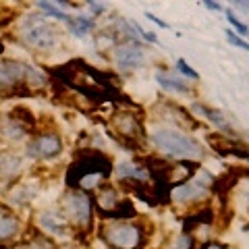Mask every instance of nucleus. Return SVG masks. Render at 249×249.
<instances>
[{
  "instance_id": "nucleus-29",
  "label": "nucleus",
  "mask_w": 249,
  "mask_h": 249,
  "mask_svg": "<svg viewBox=\"0 0 249 249\" xmlns=\"http://www.w3.org/2000/svg\"><path fill=\"white\" fill-rule=\"evenodd\" d=\"M89 9L93 11V15H102V13L108 9V6H106V4H89Z\"/></svg>"
},
{
  "instance_id": "nucleus-1",
  "label": "nucleus",
  "mask_w": 249,
  "mask_h": 249,
  "mask_svg": "<svg viewBox=\"0 0 249 249\" xmlns=\"http://www.w3.org/2000/svg\"><path fill=\"white\" fill-rule=\"evenodd\" d=\"M112 173V160L106 154L93 150V152H83L77 156V160L69 166L67 183L73 187V191H85L93 189L98 183Z\"/></svg>"
},
{
  "instance_id": "nucleus-26",
  "label": "nucleus",
  "mask_w": 249,
  "mask_h": 249,
  "mask_svg": "<svg viewBox=\"0 0 249 249\" xmlns=\"http://www.w3.org/2000/svg\"><path fill=\"white\" fill-rule=\"evenodd\" d=\"M177 67H178V71H181V73L187 77V79H193V81H196V79H199L197 71H193V69L189 67V62H187V60L178 58V60H177Z\"/></svg>"
},
{
  "instance_id": "nucleus-3",
  "label": "nucleus",
  "mask_w": 249,
  "mask_h": 249,
  "mask_svg": "<svg viewBox=\"0 0 249 249\" xmlns=\"http://www.w3.org/2000/svg\"><path fill=\"white\" fill-rule=\"evenodd\" d=\"M98 231L110 249H143L147 243L143 222H108L100 224Z\"/></svg>"
},
{
  "instance_id": "nucleus-15",
  "label": "nucleus",
  "mask_w": 249,
  "mask_h": 249,
  "mask_svg": "<svg viewBox=\"0 0 249 249\" xmlns=\"http://www.w3.org/2000/svg\"><path fill=\"white\" fill-rule=\"evenodd\" d=\"M21 231L19 218L13 212H0V245L11 241L13 237H17Z\"/></svg>"
},
{
  "instance_id": "nucleus-28",
  "label": "nucleus",
  "mask_w": 249,
  "mask_h": 249,
  "mask_svg": "<svg viewBox=\"0 0 249 249\" xmlns=\"http://www.w3.org/2000/svg\"><path fill=\"white\" fill-rule=\"evenodd\" d=\"M145 19H147V21H154V23H156V25H158V27H164V29H168V27H170L166 21H160V19L156 17V15H152V13H145Z\"/></svg>"
},
{
  "instance_id": "nucleus-19",
  "label": "nucleus",
  "mask_w": 249,
  "mask_h": 249,
  "mask_svg": "<svg viewBox=\"0 0 249 249\" xmlns=\"http://www.w3.org/2000/svg\"><path fill=\"white\" fill-rule=\"evenodd\" d=\"M27 135V131L21 127V124H17L15 121L6 119L2 124H0V137L2 139H9V142H19V139H23Z\"/></svg>"
},
{
  "instance_id": "nucleus-2",
  "label": "nucleus",
  "mask_w": 249,
  "mask_h": 249,
  "mask_svg": "<svg viewBox=\"0 0 249 249\" xmlns=\"http://www.w3.org/2000/svg\"><path fill=\"white\" fill-rule=\"evenodd\" d=\"M152 142L158 150L168 156V158H181V160H199L204 156V150L197 139L183 133L177 129H158L152 133Z\"/></svg>"
},
{
  "instance_id": "nucleus-20",
  "label": "nucleus",
  "mask_w": 249,
  "mask_h": 249,
  "mask_svg": "<svg viewBox=\"0 0 249 249\" xmlns=\"http://www.w3.org/2000/svg\"><path fill=\"white\" fill-rule=\"evenodd\" d=\"M9 119L11 121H15L17 124H21L23 129H31L36 124V116H34V112L29 110L27 106H17V108H13L11 110V114H9Z\"/></svg>"
},
{
  "instance_id": "nucleus-27",
  "label": "nucleus",
  "mask_w": 249,
  "mask_h": 249,
  "mask_svg": "<svg viewBox=\"0 0 249 249\" xmlns=\"http://www.w3.org/2000/svg\"><path fill=\"white\" fill-rule=\"evenodd\" d=\"M227 19H229V23H231V25L237 29L235 34H237L239 37H243V36L247 34V25H245V23H241V21L235 17V15H232V11H227Z\"/></svg>"
},
{
  "instance_id": "nucleus-17",
  "label": "nucleus",
  "mask_w": 249,
  "mask_h": 249,
  "mask_svg": "<svg viewBox=\"0 0 249 249\" xmlns=\"http://www.w3.org/2000/svg\"><path fill=\"white\" fill-rule=\"evenodd\" d=\"M156 81L160 83L162 89L166 91H173V93H183V96H191L193 89L191 85L187 83L185 79H177V77H170V75H164V73H158L156 75Z\"/></svg>"
},
{
  "instance_id": "nucleus-21",
  "label": "nucleus",
  "mask_w": 249,
  "mask_h": 249,
  "mask_svg": "<svg viewBox=\"0 0 249 249\" xmlns=\"http://www.w3.org/2000/svg\"><path fill=\"white\" fill-rule=\"evenodd\" d=\"M67 25L75 37H85L93 29V21L89 17H71Z\"/></svg>"
},
{
  "instance_id": "nucleus-18",
  "label": "nucleus",
  "mask_w": 249,
  "mask_h": 249,
  "mask_svg": "<svg viewBox=\"0 0 249 249\" xmlns=\"http://www.w3.org/2000/svg\"><path fill=\"white\" fill-rule=\"evenodd\" d=\"M116 177H119V181H145L150 175L143 166L133 164V162H123L116 166Z\"/></svg>"
},
{
  "instance_id": "nucleus-13",
  "label": "nucleus",
  "mask_w": 249,
  "mask_h": 249,
  "mask_svg": "<svg viewBox=\"0 0 249 249\" xmlns=\"http://www.w3.org/2000/svg\"><path fill=\"white\" fill-rule=\"evenodd\" d=\"M23 166V160L13 152L0 154V183H13L19 177Z\"/></svg>"
},
{
  "instance_id": "nucleus-30",
  "label": "nucleus",
  "mask_w": 249,
  "mask_h": 249,
  "mask_svg": "<svg viewBox=\"0 0 249 249\" xmlns=\"http://www.w3.org/2000/svg\"><path fill=\"white\" fill-rule=\"evenodd\" d=\"M204 6H206V9H208V11H214V13H218V11H222V6H220V4H218V2H208V0H206V2H204Z\"/></svg>"
},
{
  "instance_id": "nucleus-6",
  "label": "nucleus",
  "mask_w": 249,
  "mask_h": 249,
  "mask_svg": "<svg viewBox=\"0 0 249 249\" xmlns=\"http://www.w3.org/2000/svg\"><path fill=\"white\" fill-rule=\"evenodd\" d=\"M62 218L69 222H73L75 227H79L81 231H89L91 229V199L88 197L85 191H69L65 197H62Z\"/></svg>"
},
{
  "instance_id": "nucleus-10",
  "label": "nucleus",
  "mask_w": 249,
  "mask_h": 249,
  "mask_svg": "<svg viewBox=\"0 0 249 249\" xmlns=\"http://www.w3.org/2000/svg\"><path fill=\"white\" fill-rule=\"evenodd\" d=\"M27 69H29V65H25V62H21V60L2 58L0 60V89L25 85Z\"/></svg>"
},
{
  "instance_id": "nucleus-4",
  "label": "nucleus",
  "mask_w": 249,
  "mask_h": 249,
  "mask_svg": "<svg viewBox=\"0 0 249 249\" xmlns=\"http://www.w3.org/2000/svg\"><path fill=\"white\" fill-rule=\"evenodd\" d=\"M112 137L129 152H142L143 150V139L145 129L142 116L131 112V110H116L110 119Z\"/></svg>"
},
{
  "instance_id": "nucleus-23",
  "label": "nucleus",
  "mask_w": 249,
  "mask_h": 249,
  "mask_svg": "<svg viewBox=\"0 0 249 249\" xmlns=\"http://www.w3.org/2000/svg\"><path fill=\"white\" fill-rule=\"evenodd\" d=\"M36 6H37V9H42L46 15H48V17H54V19H58V21H67V23H69V19H71L65 11H60L56 4H50V2H36Z\"/></svg>"
},
{
  "instance_id": "nucleus-7",
  "label": "nucleus",
  "mask_w": 249,
  "mask_h": 249,
  "mask_svg": "<svg viewBox=\"0 0 249 249\" xmlns=\"http://www.w3.org/2000/svg\"><path fill=\"white\" fill-rule=\"evenodd\" d=\"M62 137L58 133H42L34 137V142L27 145V156L36 160H54L62 154Z\"/></svg>"
},
{
  "instance_id": "nucleus-12",
  "label": "nucleus",
  "mask_w": 249,
  "mask_h": 249,
  "mask_svg": "<svg viewBox=\"0 0 249 249\" xmlns=\"http://www.w3.org/2000/svg\"><path fill=\"white\" fill-rule=\"evenodd\" d=\"M208 143L214 147V152H218L220 156H232L237 154L239 158L245 160V143H237V139H231L227 135H208Z\"/></svg>"
},
{
  "instance_id": "nucleus-9",
  "label": "nucleus",
  "mask_w": 249,
  "mask_h": 249,
  "mask_svg": "<svg viewBox=\"0 0 249 249\" xmlns=\"http://www.w3.org/2000/svg\"><path fill=\"white\" fill-rule=\"evenodd\" d=\"M214 178L208 177L206 181H189V183H183L175 187L173 191L168 193L170 199H175L177 204H191V201H201L210 196V183Z\"/></svg>"
},
{
  "instance_id": "nucleus-11",
  "label": "nucleus",
  "mask_w": 249,
  "mask_h": 249,
  "mask_svg": "<svg viewBox=\"0 0 249 249\" xmlns=\"http://www.w3.org/2000/svg\"><path fill=\"white\" fill-rule=\"evenodd\" d=\"M193 110H196L199 116H206V119L212 123L218 131H222L220 135H227V137H231V139H237V131L232 129L231 121H229L220 110H214V108H208V106H204V104H193Z\"/></svg>"
},
{
  "instance_id": "nucleus-22",
  "label": "nucleus",
  "mask_w": 249,
  "mask_h": 249,
  "mask_svg": "<svg viewBox=\"0 0 249 249\" xmlns=\"http://www.w3.org/2000/svg\"><path fill=\"white\" fill-rule=\"evenodd\" d=\"M36 193H37V187H34V185H17V189L13 191L11 199H13V204H17V206H25L36 197Z\"/></svg>"
},
{
  "instance_id": "nucleus-5",
  "label": "nucleus",
  "mask_w": 249,
  "mask_h": 249,
  "mask_svg": "<svg viewBox=\"0 0 249 249\" xmlns=\"http://www.w3.org/2000/svg\"><path fill=\"white\" fill-rule=\"evenodd\" d=\"M23 37L37 50H54L60 44V34L56 27L46 23L44 15H27L23 19Z\"/></svg>"
},
{
  "instance_id": "nucleus-8",
  "label": "nucleus",
  "mask_w": 249,
  "mask_h": 249,
  "mask_svg": "<svg viewBox=\"0 0 249 249\" xmlns=\"http://www.w3.org/2000/svg\"><path fill=\"white\" fill-rule=\"evenodd\" d=\"M114 62L121 71H133L145 62V52L137 42H123L114 46Z\"/></svg>"
},
{
  "instance_id": "nucleus-31",
  "label": "nucleus",
  "mask_w": 249,
  "mask_h": 249,
  "mask_svg": "<svg viewBox=\"0 0 249 249\" xmlns=\"http://www.w3.org/2000/svg\"><path fill=\"white\" fill-rule=\"evenodd\" d=\"M204 249H231V247H227V245H220V243H208Z\"/></svg>"
},
{
  "instance_id": "nucleus-14",
  "label": "nucleus",
  "mask_w": 249,
  "mask_h": 249,
  "mask_svg": "<svg viewBox=\"0 0 249 249\" xmlns=\"http://www.w3.org/2000/svg\"><path fill=\"white\" fill-rule=\"evenodd\" d=\"M96 204H98V210H100V214H102V218H106L110 212H114L116 206L121 204L119 193H116V187H112V185H100L98 196H96Z\"/></svg>"
},
{
  "instance_id": "nucleus-25",
  "label": "nucleus",
  "mask_w": 249,
  "mask_h": 249,
  "mask_svg": "<svg viewBox=\"0 0 249 249\" xmlns=\"http://www.w3.org/2000/svg\"><path fill=\"white\" fill-rule=\"evenodd\" d=\"M227 40H229L231 46H235V48H239V50H247L249 48V44L243 40V37H239L232 29H227Z\"/></svg>"
},
{
  "instance_id": "nucleus-24",
  "label": "nucleus",
  "mask_w": 249,
  "mask_h": 249,
  "mask_svg": "<svg viewBox=\"0 0 249 249\" xmlns=\"http://www.w3.org/2000/svg\"><path fill=\"white\" fill-rule=\"evenodd\" d=\"M29 249H56V245H54V241L48 239L46 235H37V237H34V241H31Z\"/></svg>"
},
{
  "instance_id": "nucleus-16",
  "label": "nucleus",
  "mask_w": 249,
  "mask_h": 249,
  "mask_svg": "<svg viewBox=\"0 0 249 249\" xmlns=\"http://www.w3.org/2000/svg\"><path fill=\"white\" fill-rule=\"evenodd\" d=\"M40 227L46 232H50V235H58V237H65L69 232V224L65 218L58 214H50V212H44L40 216Z\"/></svg>"
}]
</instances>
